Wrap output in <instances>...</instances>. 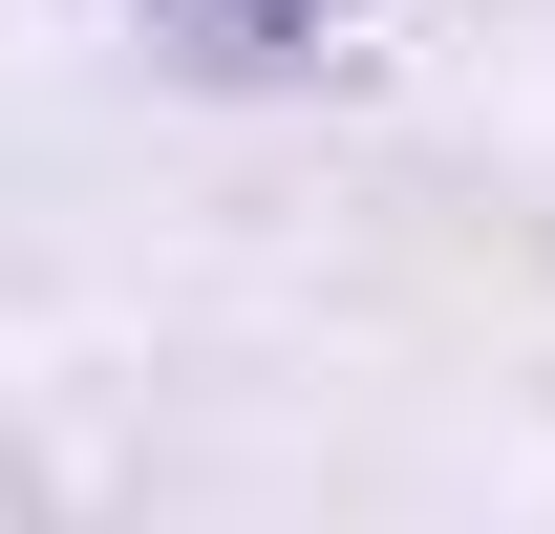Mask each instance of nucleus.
Returning <instances> with one entry per match:
<instances>
[{
	"instance_id": "f257e3e1",
	"label": "nucleus",
	"mask_w": 555,
	"mask_h": 534,
	"mask_svg": "<svg viewBox=\"0 0 555 534\" xmlns=\"http://www.w3.org/2000/svg\"><path fill=\"white\" fill-rule=\"evenodd\" d=\"M321 22H343V0H150V43H171V65H299Z\"/></svg>"
}]
</instances>
